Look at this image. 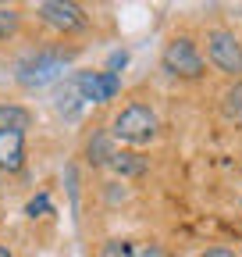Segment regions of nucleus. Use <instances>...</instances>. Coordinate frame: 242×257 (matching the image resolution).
Masks as SVG:
<instances>
[{
  "label": "nucleus",
  "mask_w": 242,
  "mask_h": 257,
  "mask_svg": "<svg viewBox=\"0 0 242 257\" xmlns=\"http://www.w3.org/2000/svg\"><path fill=\"white\" fill-rule=\"evenodd\" d=\"M104 257H132V243H125V239H114V243H107Z\"/></svg>",
  "instance_id": "obj_14"
},
{
  "label": "nucleus",
  "mask_w": 242,
  "mask_h": 257,
  "mask_svg": "<svg viewBox=\"0 0 242 257\" xmlns=\"http://www.w3.org/2000/svg\"><path fill=\"white\" fill-rule=\"evenodd\" d=\"M32 114L18 104H0V133H25Z\"/></svg>",
  "instance_id": "obj_8"
},
{
  "label": "nucleus",
  "mask_w": 242,
  "mask_h": 257,
  "mask_svg": "<svg viewBox=\"0 0 242 257\" xmlns=\"http://www.w3.org/2000/svg\"><path fill=\"white\" fill-rule=\"evenodd\" d=\"M110 165H114L118 175H142V172H146V161H142L139 154H132V150H118Z\"/></svg>",
  "instance_id": "obj_10"
},
{
  "label": "nucleus",
  "mask_w": 242,
  "mask_h": 257,
  "mask_svg": "<svg viewBox=\"0 0 242 257\" xmlns=\"http://www.w3.org/2000/svg\"><path fill=\"white\" fill-rule=\"evenodd\" d=\"M36 11H40V18H43L50 29H57V32H75V29L86 25L82 8H78V4H68V0H43Z\"/></svg>",
  "instance_id": "obj_6"
},
{
  "label": "nucleus",
  "mask_w": 242,
  "mask_h": 257,
  "mask_svg": "<svg viewBox=\"0 0 242 257\" xmlns=\"http://www.w3.org/2000/svg\"><path fill=\"white\" fill-rule=\"evenodd\" d=\"M206 54L214 61V68L224 75H242V43L235 40V32L210 29L206 32Z\"/></svg>",
  "instance_id": "obj_4"
},
{
  "label": "nucleus",
  "mask_w": 242,
  "mask_h": 257,
  "mask_svg": "<svg viewBox=\"0 0 242 257\" xmlns=\"http://www.w3.org/2000/svg\"><path fill=\"white\" fill-rule=\"evenodd\" d=\"M46 211H50V200H46V197L28 200V214H32V218H36V214H46Z\"/></svg>",
  "instance_id": "obj_17"
},
{
  "label": "nucleus",
  "mask_w": 242,
  "mask_h": 257,
  "mask_svg": "<svg viewBox=\"0 0 242 257\" xmlns=\"http://www.w3.org/2000/svg\"><path fill=\"white\" fill-rule=\"evenodd\" d=\"M72 82H75V89H78L82 100H93V104L114 100L118 89H121V79L110 75V72H78Z\"/></svg>",
  "instance_id": "obj_5"
},
{
  "label": "nucleus",
  "mask_w": 242,
  "mask_h": 257,
  "mask_svg": "<svg viewBox=\"0 0 242 257\" xmlns=\"http://www.w3.org/2000/svg\"><path fill=\"white\" fill-rule=\"evenodd\" d=\"M57 111L68 114V118H78V111H82V96H78L75 82H64V89L57 93Z\"/></svg>",
  "instance_id": "obj_11"
},
{
  "label": "nucleus",
  "mask_w": 242,
  "mask_h": 257,
  "mask_svg": "<svg viewBox=\"0 0 242 257\" xmlns=\"http://www.w3.org/2000/svg\"><path fill=\"white\" fill-rule=\"evenodd\" d=\"M114 140L107 136V133H96L93 140H89V147H86V157H89V165H110L114 161Z\"/></svg>",
  "instance_id": "obj_9"
},
{
  "label": "nucleus",
  "mask_w": 242,
  "mask_h": 257,
  "mask_svg": "<svg viewBox=\"0 0 242 257\" xmlns=\"http://www.w3.org/2000/svg\"><path fill=\"white\" fill-rule=\"evenodd\" d=\"M132 257H168V250L157 243H146V246H132Z\"/></svg>",
  "instance_id": "obj_15"
},
{
  "label": "nucleus",
  "mask_w": 242,
  "mask_h": 257,
  "mask_svg": "<svg viewBox=\"0 0 242 257\" xmlns=\"http://www.w3.org/2000/svg\"><path fill=\"white\" fill-rule=\"evenodd\" d=\"M224 111L228 114H242V79H235V86H228V93H224Z\"/></svg>",
  "instance_id": "obj_12"
},
{
  "label": "nucleus",
  "mask_w": 242,
  "mask_h": 257,
  "mask_svg": "<svg viewBox=\"0 0 242 257\" xmlns=\"http://www.w3.org/2000/svg\"><path fill=\"white\" fill-rule=\"evenodd\" d=\"M125 64H128V54H125V50H118V54H110V61H107V72L118 75V68H125Z\"/></svg>",
  "instance_id": "obj_16"
},
{
  "label": "nucleus",
  "mask_w": 242,
  "mask_h": 257,
  "mask_svg": "<svg viewBox=\"0 0 242 257\" xmlns=\"http://www.w3.org/2000/svg\"><path fill=\"white\" fill-rule=\"evenodd\" d=\"M14 29H18V11L14 8H0V40L14 36Z\"/></svg>",
  "instance_id": "obj_13"
},
{
  "label": "nucleus",
  "mask_w": 242,
  "mask_h": 257,
  "mask_svg": "<svg viewBox=\"0 0 242 257\" xmlns=\"http://www.w3.org/2000/svg\"><path fill=\"white\" fill-rule=\"evenodd\" d=\"M203 257H235L232 250H224V246H214V250H206Z\"/></svg>",
  "instance_id": "obj_18"
},
{
  "label": "nucleus",
  "mask_w": 242,
  "mask_h": 257,
  "mask_svg": "<svg viewBox=\"0 0 242 257\" xmlns=\"http://www.w3.org/2000/svg\"><path fill=\"white\" fill-rule=\"evenodd\" d=\"M0 257H11V250H8V246H0Z\"/></svg>",
  "instance_id": "obj_19"
},
{
  "label": "nucleus",
  "mask_w": 242,
  "mask_h": 257,
  "mask_svg": "<svg viewBox=\"0 0 242 257\" xmlns=\"http://www.w3.org/2000/svg\"><path fill=\"white\" fill-rule=\"evenodd\" d=\"M64 61H68V54L40 50V54L25 57V61L18 64V82H22V86H28V89H40V86L54 82L60 72H64Z\"/></svg>",
  "instance_id": "obj_3"
},
{
  "label": "nucleus",
  "mask_w": 242,
  "mask_h": 257,
  "mask_svg": "<svg viewBox=\"0 0 242 257\" xmlns=\"http://www.w3.org/2000/svg\"><path fill=\"white\" fill-rule=\"evenodd\" d=\"M110 133L118 140H125V143H150L157 136V114L150 111L146 104H128L125 111L114 118Z\"/></svg>",
  "instance_id": "obj_1"
},
{
  "label": "nucleus",
  "mask_w": 242,
  "mask_h": 257,
  "mask_svg": "<svg viewBox=\"0 0 242 257\" xmlns=\"http://www.w3.org/2000/svg\"><path fill=\"white\" fill-rule=\"evenodd\" d=\"M160 64H164V72L174 75V79H200L203 68H206L203 57H200V50H196V43L186 40V36H178V40H171L164 47Z\"/></svg>",
  "instance_id": "obj_2"
},
{
  "label": "nucleus",
  "mask_w": 242,
  "mask_h": 257,
  "mask_svg": "<svg viewBox=\"0 0 242 257\" xmlns=\"http://www.w3.org/2000/svg\"><path fill=\"white\" fill-rule=\"evenodd\" d=\"M25 161V133H0V168L18 172Z\"/></svg>",
  "instance_id": "obj_7"
}]
</instances>
